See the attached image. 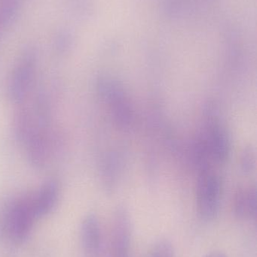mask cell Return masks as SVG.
I'll return each instance as SVG.
<instances>
[{"instance_id":"cell-1","label":"cell","mask_w":257,"mask_h":257,"mask_svg":"<svg viewBox=\"0 0 257 257\" xmlns=\"http://www.w3.org/2000/svg\"><path fill=\"white\" fill-rule=\"evenodd\" d=\"M36 65V49L32 47L26 48L15 64L8 83V96L15 105L27 99L34 79Z\"/></svg>"},{"instance_id":"cell-2","label":"cell","mask_w":257,"mask_h":257,"mask_svg":"<svg viewBox=\"0 0 257 257\" xmlns=\"http://www.w3.org/2000/svg\"><path fill=\"white\" fill-rule=\"evenodd\" d=\"M220 178L208 169L202 171L196 187V201L199 216L205 221H211L218 215L221 197Z\"/></svg>"},{"instance_id":"cell-3","label":"cell","mask_w":257,"mask_h":257,"mask_svg":"<svg viewBox=\"0 0 257 257\" xmlns=\"http://www.w3.org/2000/svg\"><path fill=\"white\" fill-rule=\"evenodd\" d=\"M9 233L16 242L27 239L36 220L33 205V196L22 198L11 206L8 213Z\"/></svg>"},{"instance_id":"cell-4","label":"cell","mask_w":257,"mask_h":257,"mask_svg":"<svg viewBox=\"0 0 257 257\" xmlns=\"http://www.w3.org/2000/svg\"><path fill=\"white\" fill-rule=\"evenodd\" d=\"M132 226L128 211L119 208L113 217L111 233L112 257H130Z\"/></svg>"},{"instance_id":"cell-5","label":"cell","mask_w":257,"mask_h":257,"mask_svg":"<svg viewBox=\"0 0 257 257\" xmlns=\"http://www.w3.org/2000/svg\"><path fill=\"white\" fill-rule=\"evenodd\" d=\"M203 138L210 157L217 163H223L229 157L230 144L227 133L217 123H209Z\"/></svg>"},{"instance_id":"cell-6","label":"cell","mask_w":257,"mask_h":257,"mask_svg":"<svg viewBox=\"0 0 257 257\" xmlns=\"http://www.w3.org/2000/svg\"><path fill=\"white\" fill-rule=\"evenodd\" d=\"M60 196V185L54 179L48 180L42 184L33 196V210L36 219L48 215L55 208Z\"/></svg>"},{"instance_id":"cell-7","label":"cell","mask_w":257,"mask_h":257,"mask_svg":"<svg viewBox=\"0 0 257 257\" xmlns=\"http://www.w3.org/2000/svg\"><path fill=\"white\" fill-rule=\"evenodd\" d=\"M80 234L84 251L89 256H96L101 245V225L96 214L90 213L84 217Z\"/></svg>"},{"instance_id":"cell-8","label":"cell","mask_w":257,"mask_h":257,"mask_svg":"<svg viewBox=\"0 0 257 257\" xmlns=\"http://www.w3.org/2000/svg\"><path fill=\"white\" fill-rule=\"evenodd\" d=\"M234 210L239 218H255L256 215V189L250 188L240 191L235 197Z\"/></svg>"},{"instance_id":"cell-9","label":"cell","mask_w":257,"mask_h":257,"mask_svg":"<svg viewBox=\"0 0 257 257\" xmlns=\"http://www.w3.org/2000/svg\"><path fill=\"white\" fill-rule=\"evenodd\" d=\"M97 91L100 98L109 104L126 96L119 83L113 78L106 77L98 78L97 81Z\"/></svg>"},{"instance_id":"cell-10","label":"cell","mask_w":257,"mask_h":257,"mask_svg":"<svg viewBox=\"0 0 257 257\" xmlns=\"http://www.w3.org/2000/svg\"><path fill=\"white\" fill-rule=\"evenodd\" d=\"M112 114L116 123L122 128L128 127L132 123L134 111L126 96L110 104Z\"/></svg>"},{"instance_id":"cell-11","label":"cell","mask_w":257,"mask_h":257,"mask_svg":"<svg viewBox=\"0 0 257 257\" xmlns=\"http://www.w3.org/2000/svg\"><path fill=\"white\" fill-rule=\"evenodd\" d=\"M23 2L24 0H0V33L16 21Z\"/></svg>"},{"instance_id":"cell-12","label":"cell","mask_w":257,"mask_h":257,"mask_svg":"<svg viewBox=\"0 0 257 257\" xmlns=\"http://www.w3.org/2000/svg\"><path fill=\"white\" fill-rule=\"evenodd\" d=\"M73 39L69 30H61L54 36L53 48L57 54L64 55L70 51L72 48Z\"/></svg>"},{"instance_id":"cell-13","label":"cell","mask_w":257,"mask_h":257,"mask_svg":"<svg viewBox=\"0 0 257 257\" xmlns=\"http://www.w3.org/2000/svg\"><path fill=\"white\" fill-rule=\"evenodd\" d=\"M147 257H176L173 244L168 240L157 241L149 252Z\"/></svg>"},{"instance_id":"cell-14","label":"cell","mask_w":257,"mask_h":257,"mask_svg":"<svg viewBox=\"0 0 257 257\" xmlns=\"http://www.w3.org/2000/svg\"><path fill=\"white\" fill-rule=\"evenodd\" d=\"M255 165V157L251 151L248 150L243 154L241 157V167L245 172H250Z\"/></svg>"},{"instance_id":"cell-15","label":"cell","mask_w":257,"mask_h":257,"mask_svg":"<svg viewBox=\"0 0 257 257\" xmlns=\"http://www.w3.org/2000/svg\"><path fill=\"white\" fill-rule=\"evenodd\" d=\"M205 257H228L225 253L220 251H214L207 254Z\"/></svg>"}]
</instances>
